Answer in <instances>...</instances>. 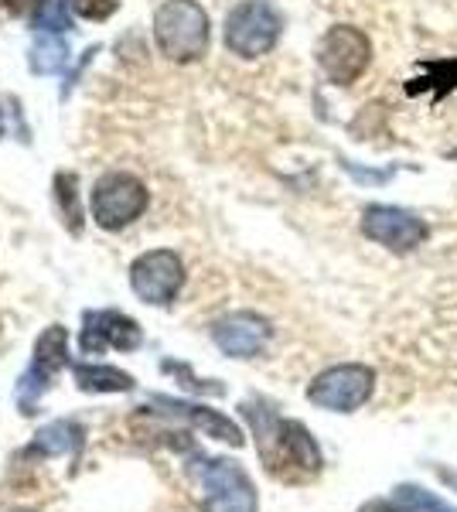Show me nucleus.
I'll use <instances>...</instances> for the list:
<instances>
[{"label":"nucleus","instance_id":"3","mask_svg":"<svg viewBox=\"0 0 457 512\" xmlns=\"http://www.w3.org/2000/svg\"><path fill=\"white\" fill-rule=\"evenodd\" d=\"M280 28H284V21L267 0H243L226 18V45L229 52L243 55V59H256L277 45Z\"/></svg>","mask_w":457,"mask_h":512},{"label":"nucleus","instance_id":"17","mask_svg":"<svg viewBox=\"0 0 457 512\" xmlns=\"http://www.w3.org/2000/svg\"><path fill=\"white\" fill-rule=\"evenodd\" d=\"M69 62V45L62 38H38V45L31 48V72H58L62 65Z\"/></svg>","mask_w":457,"mask_h":512},{"label":"nucleus","instance_id":"12","mask_svg":"<svg viewBox=\"0 0 457 512\" xmlns=\"http://www.w3.org/2000/svg\"><path fill=\"white\" fill-rule=\"evenodd\" d=\"M140 342H144V335H140L134 318L120 315V311H89L86 315V328H82V352L86 355H99L106 345L130 352Z\"/></svg>","mask_w":457,"mask_h":512},{"label":"nucleus","instance_id":"19","mask_svg":"<svg viewBox=\"0 0 457 512\" xmlns=\"http://www.w3.org/2000/svg\"><path fill=\"white\" fill-rule=\"evenodd\" d=\"M55 188H58V202H62V212H65V219H69L72 233H79V229H82V212L76 205V175H58Z\"/></svg>","mask_w":457,"mask_h":512},{"label":"nucleus","instance_id":"2","mask_svg":"<svg viewBox=\"0 0 457 512\" xmlns=\"http://www.w3.org/2000/svg\"><path fill=\"white\" fill-rule=\"evenodd\" d=\"M154 38L171 62H198L209 52V14L195 0H168L154 14Z\"/></svg>","mask_w":457,"mask_h":512},{"label":"nucleus","instance_id":"5","mask_svg":"<svg viewBox=\"0 0 457 512\" xmlns=\"http://www.w3.org/2000/svg\"><path fill=\"white\" fill-rule=\"evenodd\" d=\"M376 390V373L369 366H331L307 386V400L318 403L321 410H335V414H352Z\"/></svg>","mask_w":457,"mask_h":512},{"label":"nucleus","instance_id":"21","mask_svg":"<svg viewBox=\"0 0 457 512\" xmlns=\"http://www.w3.org/2000/svg\"><path fill=\"white\" fill-rule=\"evenodd\" d=\"M359 512H417V509H410V506H403V502H386V499H376V502H365V506Z\"/></svg>","mask_w":457,"mask_h":512},{"label":"nucleus","instance_id":"13","mask_svg":"<svg viewBox=\"0 0 457 512\" xmlns=\"http://www.w3.org/2000/svg\"><path fill=\"white\" fill-rule=\"evenodd\" d=\"M154 407H161V414H171V417H181L188 420L191 427H198L202 434L215 437V441H226L232 448H243V431L232 424L229 417L215 414L209 407H195V403H181V400H171V396H154Z\"/></svg>","mask_w":457,"mask_h":512},{"label":"nucleus","instance_id":"4","mask_svg":"<svg viewBox=\"0 0 457 512\" xmlns=\"http://www.w3.org/2000/svg\"><path fill=\"white\" fill-rule=\"evenodd\" d=\"M205 512H256V489L236 461H198Z\"/></svg>","mask_w":457,"mask_h":512},{"label":"nucleus","instance_id":"14","mask_svg":"<svg viewBox=\"0 0 457 512\" xmlns=\"http://www.w3.org/2000/svg\"><path fill=\"white\" fill-rule=\"evenodd\" d=\"M79 448H82V427L69 424V420H58V424L41 427L24 454H28V458L41 454V458H45V454H76Z\"/></svg>","mask_w":457,"mask_h":512},{"label":"nucleus","instance_id":"15","mask_svg":"<svg viewBox=\"0 0 457 512\" xmlns=\"http://www.w3.org/2000/svg\"><path fill=\"white\" fill-rule=\"evenodd\" d=\"M76 383L86 393H130L134 376L113 366H76Z\"/></svg>","mask_w":457,"mask_h":512},{"label":"nucleus","instance_id":"1","mask_svg":"<svg viewBox=\"0 0 457 512\" xmlns=\"http://www.w3.org/2000/svg\"><path fill=\"white\" fill-rule=\"evenodd\" d=\"M243 410L253 420V431L260 437V454L273 475L311 478L321 472V451L304 424L273 417L263 403H246Z\"/></svg>","mask_w":457,"mask_h":512},{"label":"nucleus","instance_id":"22","mask_svg":"<svg viewBox=\"0 0 457 512\" xmlns=\"http://www.w3.org/2000/svg\"><path fill=\"white\" fill-rule=\"evenodd\" d=\"M35 4H41V0H0V11L14 14V18H18V14H28Z\"/></svg>","mask_w":457,"mask_h":512},{"label":"nucleus","instance_id":"16","mask_svg":"<svg viewBox=\"0 0 457 512\" xmlns=\"http://www.w3.org/2000/svg\"><path fill=\"white\" fill-rule=\"evenodd\" d=\"M423 72H427V76L413 79L410 86H406V93H410V96L423 93V89H434V103H437L440 96H447L451 89H457V59L427 62V65H423Z\"/></svg>","mask_w":457,"mask_h":512},{"label":"nucleus","instance_id":"9","mask_svg":"<svg viewBox=\"0 0 457 512\" xmlns=\"http://www.w3.org/2000/svg\"><path fill=\"white\" fill-rule=\"evenodd\" d=\"M69 362V332L65 328H45L41 338L35 342V359H31V369L21 376V386H18V400H21V410L24 414H35V403L38 396L45 393L48 379H52L58 369H65Z\"/></svg>","mask_w":457,"mask_h":512},{"label":"nucleus","instance_id":"18","mask_svg":"<svg viewBox=\"0 0 457 512\" xmlns=\"http://www.w3.org/2000/svg\"><path fill=\"white\" fill-rule=\"evenodd\" d=\"M35 28L41 31H65L72 28L69 11H65V0H41L35 14Z\"/></svg>","mask_w":457,"mask_h":512},{"label":"nucleus","instance_id":"8","mask_svg":"<svg viewBox=\"0 0 457 512\" xmlns=\"http://www.w3.org/2000/svg\"><path fill=\"white\" fill-rule=\"evenodd\" d=\"M130 284H134L137 297H144L147 304H171L178 297L181 284H185L181 256L171 250L137 256L134 267H130Z\"/></svg>","mask_w":457,"mask_h":512},{"label":"nucleus","instance_id":"11","mask_svg":"<svg viewBox=\"0 0 457 512\" xmlns=\"http://www.w3.org/2000/svg\"><path fill=\"white\" fill-rule=\"evenodd\" d=\"M212 338L222 352L232 355V359H253V355H260L267 349L270 321L260 315H249V311H239V315L215 321Z\"/></svg>","mask_w":457,"mask_h":512},{"label":"nucleus","instance_id":"6","mask_svg":"<svg viewBox=\"0 0 457 512\" xmlns=\"http://www.w3.org/2000/svg\"><path fill=\"white\" fill-rule=\"evenodd\" d=\"M369 59H372V41L359 28H348V24L331 28L318 45L321 72L335 86H352L369 69Z\"/></svg>","mask_w":457,"mask_h":512},{"label":"nucleus","instance_id":"7","mask_svg":"<svg viewBox=\"0 0 457 512\" xmlns=\"http://www.w3.org/2000/svg\"><path fill=\"white\" fill-rule=\"evenodd\" d=\"M147 209V188L134 175H106L93 188V219L103 229L130 226Z\"/></svg>","mask_w":457,"mask_h":512},{"label":"nucleus","instance_id":"10","mask_svg":"<svg viewBox=\"0 0 457 512\" xmlns=\"http://www.w3.org/2000/svg\"><path fill=\"white\" fill-rule=\"evenodd\" d=\"M362 233L393 253H410L427 239V222L396 205H372L362 216Z\"/></svg>","mask_w":457,"mask_h":512},{"label":"nucleus","instance_id":"20","mask_svg":"<svg viewBox=\"0 0 457 512\" xmlns=\"http://www.w3.org/2000/svg\"><path fill=\"white\" fill-rule=\"evenodd\" d=\"M72 7H76L82 18L103 21V18H110L116 7H120V0H72Z\"/></svg>","mask_w":457,"mask_h":512}]
</instances>
